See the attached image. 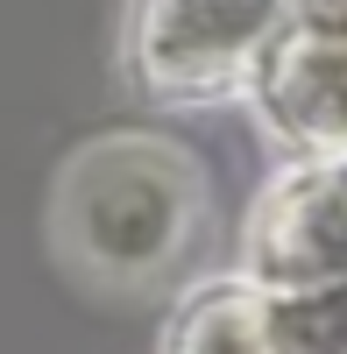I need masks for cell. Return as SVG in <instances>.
<instances>
[{"label":"cell","mask_w":347,"mask_h":354,"mask_svg":"<svg viewBox=\"0 0 347 354\" xmlns=\"http://www.w3.org/2000/svg\"><path fill=\"white\" fill-rule=\"evenodd\" d=\"M198 227V170L163 142H100L64 177V241L85 270L149 283Z\"/></svg>","instance_id":"cell-1"},{"label":"cell","mask_w":347,"mask_h":354,"mask_svg":"<svg viewBox=\"0 0 347 354\" xmlns=\"http://www.w3.org/2000/svg\"><path fill=\"white\" fill-rule=\"evenodd\" d=\"M241 93L298 163L347 156V0H291Z\"/></svg>","instance_id":"cell-2"},{"label":"cell","mask_w":347,"mask_h":354,"mask_svg":"<svg viewBox=\"0 0 347 354\" xmlns=\"http://www.w3.org/2000/svg\"><path fill=\"white\" fill-rule=\"evenodd\" d=\"M291 0H135L128 64L156 100L241 93Z\"/></svg>","instance_id":"cell-3"},{"label":"cell","mask_w":347,"mask_h":354,"mask_svg":"<svg viewBox=\"0 0 347 354\" xmlns=\"http://www.w3.org/2000/svg\"><path fill=\"white\" fill-rule=\"evenodd\" d=\"M241 277L270 298L347 283V156L291 163L241 227Z\"/></svg>","instance_id":"cell-4"},{"label":"cell","mask_w":347,"mask_h":354,"mask_svg":"<svg viewBox=\"0 0 347 354\" xmlns=\"http://www.w3.org/2000/svg\"><path fill=\"white\" fill-rule=\"evenodd\" d=\"M163 354H298V347L283 333L270 290H255L248 277H227V283H206L198 298H185Z\"/></svg>","instance_id":"cell-5"}]
</instances>
